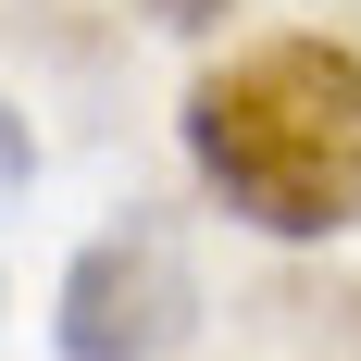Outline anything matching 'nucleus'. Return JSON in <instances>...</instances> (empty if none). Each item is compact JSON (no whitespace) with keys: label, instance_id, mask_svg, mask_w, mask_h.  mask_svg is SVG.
<instances>
[{"label":"nucleus","instance_id":"4","mask_svg":"<svg viewBox=\"0 0 361 361\" xmlns=\"http://www.w3.org/2000/svg\"><path fill=\"white\" fill-rule=\"evenodd\" d=\"M162 25H224V0H149Z\"/></svg>","mask_w":361,"mask_h":361},{"label":"nucleus","instance_id":"2","mask_svg":"<svg viewBox=\"0 0 361 361\" xmlns=\"http://www.w3.org/2000/svg\"><path fill=\"white\" fill-rule=\"evenodd\" d=\"M200 312V262L175 212H112L63 274V361H162Z\"/></svg>","mask_w":361,"mask_h":361},{"label":"nucleus","instance_id":"1","mask_svg":"<svg viewBox=\"0 0 361 361\" xmlns=\"http://www.w3.org/2000/svg\"><path fill=\"white\" fill-rule=\"evenodd\" d=\"M187 162L262 237L361 224V63L336 37H250L187 87Z\"/></svg>","mask_w":361,"mask_h":361},{"label":"nucleus","instance_id":"3","mask_svg":"<svg viewBox=\"0 0 361 361\" xmlns=\"http://www.w3.org/2000/svg\"><path fill=\"white\" fill-rule=\"evenodd\" d=\"M25 175H37V137H25V112L0 100V212H13V200H25Z\"/></svg>","mask_w":361,"mask_h":361}]
</instances>
